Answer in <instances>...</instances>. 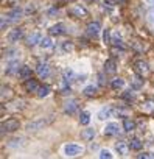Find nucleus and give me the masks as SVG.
<instances>
[{"label":"nucleus","mask_w":154,"mask_h":159,"mask_svg":"<svg viewBox=\"0 0 154 159\" xmlns=\"http://www.w3.org/2000/svg\"><path fill=\"white\" fill-rule=\"evenodd\" d=\"M53 122V117H42V119H37V120H33V122H28L25 129L27 131H39V129H44L45 126H48L50 123Z\"/></svg>","instance_id":"f257e3e1"},{"label":"nucleus","mask_w":154,"mask_h":159,"mask_svg":"<svg viewBox=\"0 0 154 159\" xmlns=\"http://www.w3.org/2000/svg\"><path fill=\"white\" fill-rule=\"evenodd\" d=\"M81 153H83V147L78 145V143H67V145H64V154L68 156V157L78 156Z\"/></svg>","instance_id":"f03ea898"},{"label":"nucleus","mask_w":154,"mask_h":159,"mask_svg":"<svg viewBox=\"0 0 154 159\" xmlns=\"http://www.w3.org/2000/svg\"><path fill=\"white\" fill-rule=\"evenodd\" d=\"M19 126H20L19 120H16V119H8L7 122L2 123V134H5L7 131H17Z\"/></svg>","instance_id":"7ed1b4c3"},{"label":"nucleus","mask_w":154,"mask_h":159,"mask_svg":"<svg viewBox=\"0 0 154 159\" xmlns=\"http://www.w3.org/2000/svg\"><path fill=\"white\" fill-rule=\"evenodd\" d=\"M134 70H135V73L137 75H140V76H146L148 73H149V67H148V62H145V61H137L135 64H134Z\"/></svg>","instance_id":"20e7f679"},{"label":"nucleus","mask_w":154,"mask_h":159,"mask_svg":"<svg viewBox=\"0 0 154 159\" xmlns=\"http://www.w3.org/2000/svg\"><path fill=\"white\" fill-rule=\"evenodd\" d=\"M24 38V28H14V30H11L8 34H7V39L10 41V42H19L20 39Z\"/></svg>","instance_id":"39448f33"},{"label":"nucleus","mask_w":154,"mask_h":159,"mask_svg":"<svg viewBox=\"0 0 154 159\" xmlns=\"http://www.w3.org/2000/svg\"><path fill=\"white\" fill-rule=\"evenodd\" d=\"M68 13H70L72 16H75V17H87V16H89L87 10H86L84 7H81V5H75V7H72V8L68 10Z\"/></svg>","instance_id":"423d86ee"},{"label":"nucleus","mask_w":154,"mask_h":159,"mask_svg":"<svg viewBox=\"0 0 154 159\" xmlns=\"http://www.w3.org/2000/svg\"><path fill=\"white\" fill-rule=\"evenodd\" d=\"M76 111H78V102L76 100H67L64 105V112L68 116H73Z\"/></svg>","instance_id":"0eeeda50"},{"label":"nucleus","mask_w":154,"mask_h":159,"mask_svg":"<svg viewBox=\"0 0 154 159\" xmlns=\"http://www.w3.org/2000/svg\"><path fill=\"white\" fill-rule=\"evenodd\" d=\"M48 33H50L51 36H61V34H64V33H65V24L59 22V24H56V25L50 27Z\"/></svg>","instance_id":"6e6552de"},{"label":"nucleus","mask_w":154,"mask_h":159,"mask_svg":"<svg viewBox=\"0 0 154 159\" xmlns=\"http://www.w3.org/2000/svg\"><path fill=\"white\" fill-rule=\"evenodd\" d=\"M100 30H101V24L97 22V20H95V22H90V24L87 25V34H89V36H94V38H95V36L100 33Z\"/></svg>","instance_id":"1a4fd4ad"},{"label":"nucleus","mask_w":154,"mask_h":159,"mask_svg":"<svg viewBox=\"0 0 154 159\" xmlns=\"http://www.w3.org/2000/svg\"><path fill=\"white\" fill-rule=\"evenodd\" d=\"M36 72H37V75H39L41 78H47V76L50 75V66L45 64V62H41V64H37Z\"/></svg>","instance_id":"9d476101"},{"label":"nucleus","mask_w":154,"mask_h":159,"mask_svg":"<svg viewBox=\"0 0 154 159\" xmlns=\"http://www.w3.org/2000/svg\"><path fill=\"white\" fill-rule=\"evenodd\" d=\"M114 112H115V111H114L111 106H104V108H101V109L98 111V119H100V120H106V119L112 117Z\"/></svg>","instance_id":"9b49d317"},{"label":"nucleus","mask_w":154,"mask_h":159,"mask_svg":"<svg viewBox=\"0 0 154 159\" xmlns=\"http://www.w3.org/2000/svg\"><path fill=\"white\" fill-rule=\"evenodd\" d=\"M115 150H117V153H118L120 156H128L131 147H129L126 142H117V143H115Z\"/></svg>","instance_id":"f8f14e48"},{"label":"nucleus","mask_w":154,"mask_h":159,"mask_svg":"<svg viewBox=\"0 0 154 159\" xmlns=\"http://www.w3.org/2000/svg\"><path fill=\"white\" fill-rule=\"evenodd\" d=\"M39 84H37V81L36 80H33V78H28V80H25V89L28 91V92H37L39 91Z\"/></svg>","instance_id":"ddd939ff"},{"label":"nucleus","mask_w":154,"mask_h":159,"mask_svg":"<svg viewBox=\"0 0 154 159\" xmlns=\"http://www.w3.org/2000/svg\"><path fill=\"white\" fill-rule=\"evenodd\" d=\"M120 133V128H118V123H108L104 126V134L106 136H115Z\"/></svg>","instance_id":"4468645a"},{"label":"nucleus","mask_w":154,"mask_h":159,"mask_svg":"<svg viewBox=\"0 0 154 159\" xmlns=\"http://www.w3.org/2000/svg\"><path fill=\"white\" fill-rule=\"evenodd\" d=\"M41 33H37V31H34L33 34H30L28 38H27V44L30 45V47H33V45H36V44H41Z\"/></svg>","instance_id":"2eb2a0df"},{"label":"nucleus","mask_w":154,"mask_h":159,"mask_svg":"<svg viewBox=\"0 0 154 159\" xmlns=\"http://www.w3.org/2000/svg\"><path fill=\"white\" fill-rule=\"evenodd\" d=\"M95 136H97V131L94 128H86V129L81 131V139L83 140H92Z\"/></svg>","instance_id":"dca6fc26"},{"label":"nucleus","mask_w":154,"mask_h":159,"mask_svg":"<svg viewBox=\"0 0 154 159\" xmlns=\"http://www.w3.org/2000/svg\"><path fill=\"white\" fill-rule=\"evenodd\" d=\"M115 70H117V62L114 59H108L104 62V72L112 75V73H115Z\"/></svg>","instance_id":"f3484780"},{"label":"nucleus","mask_w":154,"mask_h":159,"mask_svg":"<svg viewBox=\"0 0 154 159\" xmlns=\"http://www.w3.org/2000/svg\"><path fill=\"white\" fill-rule=\"evenodd\" d=\"M20 16H22V10H20L19 7L13 8V10L8 11V14H7V17H10V20H17V19H20Z\"/></svg>","instance_id":"a211bd4d"},{"label":"nucleus","mask_w":154,"mask_h":159,"mask_svg":"<svg viewBox=\"0 0 154 159\" xmlns=\"http://www.w3.org/2000/svg\"><path fill=\"white\" fill-rule=\"evenodd\" d=\"M19 70H20V67H19V61L17 59H14V61H11L10 64H8V67H7V73L8 75H13V73H19Z\"/></svg>","instance_id":"6ab92c4d"},{"label":"nucleus","mask_w":154,"mask_h":159,"mask_svg":"<svg viewBox=\"0 0 154 159\" xmlns=\"http://www.w3.org/2000/svg\"><path fill=\"white\" fill-rule=\"evenodd\" d=\"M19 76H20L22 80H28V78H31V69H30L28 66H22L20 70H19Z\"/></svg>","instance_id":"aec40b11"},{"label":"nucleus","mask_w":154,"mask_h":159,"mask_svg":"<svg viewBox=\"0 0 154 159\" xmlns=\"http://www.w3.org/2000/svg\"><path fill=\"white\" fill-rule=\"evenodd\" d=\"M123 129L128 131V133L134 131V129H135V122L131 120V119H125V120H123Z\"/></svg>","instance_id":"412c9836"},{"label":"nucleus","mask_w":154,"mask_h":159,"mask_svg":"<svg viewBox=\"0 0 154 159\" xmlns=\"http://www.w3.org/2000/svg\"><path fill=\"white\" fill-rule=\"evenodd\" d=\"M131 84H132L134 89H140V88L143 86V76H140V75L134 76V78L131 80Z\"/></svg>","instance_id":"4be33fe9"},{"label":"nucleus","mask_w":154,"mask_h":159,"mask_svg":"<svg viewBox=\"0 0 154 159\" xmlns=\"http://www.w3.org/2000/svg\"><path fill=\"white\" fill-rule=\"evenodd\" d=\"M89 122H90V112L89 111H83L80 114V123L86 126V125H89Z\"/></svg>","instance_id":"5701e85b"},{"label":"nucleus","mask_w":154,"mask_h":159,"mask_svg":"<svg viewBox=\"0 0 154 159\" xmlns=\"http://www.w3.org/2000/svg\"><path fill=\"white\" fill-rule=\"evenodd\" d=\"M123 86H125V80H121V78H114V80H112V83H111V88H112L114 91L121 89Z\"/></svg>","instance_id":"b1692460"},{"label":"nucleus","mask_w":154,"mask_h":159,"mask_svg":"<svg viewBox=\"0 0 154 159\" xmlns=\"http://www.w3.org/2000/svg\"><path fill=\"white\" fill-rule=\"evenodd\" d=\"M53 41L50 39V38H42L41 39V47L42 48H45V50H50V48H53Z\"/></svg>","instance_id":"393cba45"},{"label":"nucleus","mask_w":154,"mask_h":159,"mask_svg":"<svg viewBox=\"0 0 154 159\" xmlns=\"http://www.w3.org/2000/svg\"><path fill=\"white\" fill-rule=\"evenodd\" d=\"M97 86H94V84H90V86H86L84 88V91H83V94L86 95V97H92V95H95L97 94Z\"/></svg>","instance_id":"a878e982"},{"label":"nucleus","mask_w":154,"mask_h":159,"mask_svg":"<svg viewBox=\"0 0 154 159\" xmlns=\"http://www.w3.org/2000/svg\"><path fill=\"white\" fill-rule=\"evenodd\" d=\"M129 147H131V150H135V151H139V150H142V147H143V142H142L140 139H132V140L129 142Z\"/></svg>","instance_id":"bb28decb"},{"label":"nucleus","mask_w":154,"mask_h":159,"mask_svg":"<svg viewBox=\"0 0 154 159\" xmlns=\"http://www.w3.org/2000/svg\"><path fill=\"white\" fill-rule=\"evenodd\" d=\"M111 44H114V47H120V48H125V45H123V41H121V38H120V34H118V33L112 36V42H111Z\"/></svg>","instance_id":"cd10ccee"},{"label":"nucleus","mask_w":154,"mask_h":159,"mask_svg":"<svg viewBox=\"0 0 154 159\" xmlns=\"http://www.w3.org/2000/svg\"><path fill=\"white\" fill-rule=\"evenodd\" d=\"M36 94H37L39 98H44V97H47V95L50 94V88H48V86H41L39 91H37Z\"/></svg>","instance_id":"c85d7f7f"},{"label":"nucleus","mask_w":154,"mask_h":159,"mask_svg":"<svg viewBox=\"0 0 154 159\" xmlns=\"http://www.w3.org/2000/svg\"><path fill=\"white\" fill-rule=\"evenodd\" d=\"M103 42L104 44H111L112 42V36H111V30L109 28L103 30Z\"/></svg>","instance_id":"c756f323"},{"label":"nucleus","mask_w":154,"mask_h":159,"mask_svg":"<svg viewBox=\"0 0 154 159\" xmlns=\"http://www.w3.org/2000/svg\"><path fill=\"white\" fill-rule=\"evenodd\" d=\"M64 78L67 80V81H72V80L75 78V72H73V69H70V67L65 69V70H64Z\"/></svg>","instance_id":"7c9ffc66"},{"label":"nucleus","mask_w":154,"mask_h":159,"mask_svg":"<svg viewBox=\"0 0 154 159\" xmlns=\"http://www.w3.org/2000/svg\"><path fill=\"white\" fill-rule=\"evenodd\" d=\"M98 156H100L101 159H106V157H108V159H112V157H114V154H112L109 150H100V154H98Z\"/></svg>","instance_id":"2f4dec72"},{"label":"nucleus","mask_w":154,"mask_h":159,"mask_svg":"<svg viewBox=\"0 0 154 159\" xmlns=\"http://www.w3.org/2000/svg\"><path fill=\"white\" fill-rule=\"evenodd\" d=\"M137 157L139 159H154V154L152 153H140V154H137Z\"/></svg>","instance_id":"473e14b6"},{"label":"nucleus","mask_w":154,"mask_h":159,"mask_svg":"<svg viewBox=\"0 0 154 159\" xmlns=\"http://www.w3.org/2000/svg\"><path fill=\"white\" fill-rule=\"evenodd\" d=\"M62 50H64L65 53L72 52V50H73V44H72V42H64V44H62Z\"/></svg>","instance_id":"72a5a7b5"},{"label":"nucleus","mask_w":154,"mask_h":159,"mask_svg":"<svg viewBox=\"0 0 154 159\" xmlns=\"http://www.w3.org/2000/svg\"><path fill=\"white\" fill-rule=\"evenodd\" d=\"M10 95H11V89H10V88H7V86H2V98L10 97Z\"/></svg>","instance_id":"f704fd0d"},{"label":"nucleus","mask_w":154,"mask_h":159,"mask_svg":"<svg viewBox=\"0 0 154 159\" xmlns=\"http://www.w3.org/2000/svg\"><path fill=\"white\" fill-rule=\"evenodd\" d=\"M20 142H24V139H13L10 142V147H19V145H22Z\"/></svg>","instance_id":"c9c22d12"},{"label":"nucleus","mask_w":154,"mask_h":159,"mask_svg":"<svg viewBox=\"0 0 154 159\" xmlns=\"http://www.w3.org/2000/svg\"><path fill=\"white\" fill-rule=\"evenodd\" d=\"M36 11V7L33 5V3H30L28 7H27V10H25V14H31V13H34Z\"/></svg>","instance_id":"e433bc0d"},{"label":"nucleus","mask_w":154,"mask_h":159,"mask_svg":"<svg viewBox=\"0 0 154 159\" xmlns=\"http://www.w3.org/2000/svg\"><path fill=\"white\" fill-rule=\"evenodd\" d=\"M123 98H125V100H132V98H134V94H132L131 91H126V92L123 94Z\"/></svg>","instance_id":"4c0bfd02"},{"label":"nucleus","mask_w":154,"mask_h":159,"mask_svg":"<svg viewBox=\"0 0 154 159\" xmlns=\"http://www.w3.org/2000/svg\"><path fill=\"white\" fill-rule=\"evenodd\" d=\"M7 16H2V30H5L7 27H8V20L5 19Z\"/></svg>","instance_id":"58836bf2"},{"label":"nucleus","mask_w":154,"mask_h":159,"mask_svg":"<svg viewBox=\"0 0 154 159\" xmlns=\"http://www.w3.org/2000/svg\"><path fill=\"white\" fill-rule=\"evenodd\" d=\"M145 109H154V103H145Z\"/></svg>","instance_id":"ea45409f"},{"label":"nucleus","mask_w":154,"mask_h":159,"mask_svg":"<svg viewBox=\"0 0 154 159\" xmlns=\"http://www.w3.org/2000/svg\"><path fill=\"white\" fill-rule=\"evenodd\" d=\"M149 22L154 25V11H151V13H149Z\"/></svg>","instance_id":"a19ab883"},{"label":"nucleus","mask_w":154,"mask_h":159,"mask_svg":"<svg viewBox=\"0 0 154 159\" xmlns=\"http://www.w3.org/2000/svg\"><path fill=\"white\" fill-rule=\"evenodd\" d=\"M59 3H70V2H75V0H58Z\"/></svg>","instance_id":"79ce46f5"},{"label":"nucleus","mask_w":154,"mask_h":159,"mask_svg":"<svg viewBox=\"0 0 154 159\" xmlns=\"http://www.w3.org/2000/svg\"><path fill=\"white\" fill-rule=\"evenodd\" d=\"M104 2H106L108 5H114V3H115V0H104Z\"/></svg>","instance_id":"37998d69"},{"label":"nucleus","mask_w":154,"mask_h":159,"mask_svg":"<svg viewBox=\"0 0 154 159\" xmlns=\"http://www.w3.org/2000/svg\"><path fill=\"white\" fill-rule=\"evenodd\" d=\"M48 14H50V16H53V14H58V10H51Z\"/></svg>","instance_id":"c03bdc74"},{"label":"nucleus","mask_w":154,"mask_h":159,"mask_svg":"<svg viewBox=\"0 0 154 159\" xmlns=\"http://www.w3.org/2000/svg\"><path fill=\"white\" fill-rule=\"evenodd\" d=\"M97 148H98V147H97L95 143H92V145H90V150H92V151H94V150H97Z\"/></svg>","instance_id":"a18cd8bd"},{"label":"nucleus","mask_w":154,"mask_h":159,"mask_svg":"<svg viewBox=\"0 0 154 159\" xmlns=\"http://www.w3.org/2000/svg\"><path fill=\"white\" fill-rule=\"evenodd\" d=\"M146 2H148L149 5H154V0H146Z\"/></svg>","instance_id":"49530a36"},{"label":"nucleus","mask_w":154,"mask_h":159,"mask_svg":"<svg viewBox=\"0 0 154 159\" xmlns=\"http://www.w3.org/2000/svg\"><path fill=\"white\" fill-rule=\"evenodd\" d=\"M8 2H10V3H16V2H17V0H8Z\"/></svg>","instance_id":"de8ad7c7"},{"label":"nucleus","mask_w":154,"mask_h":159,"mask_svg":"<svg viewBox=\"0 0 154 159\" xmlns=\"http://www.w3.org/2000/svg\"><path fill=\"white\" fill-rule=\"evenodd\" d=\"M118 2H121V3H125V2H126V0H118Z\"/></svg>","instance_id":"09e8293b"}]
</instances>
